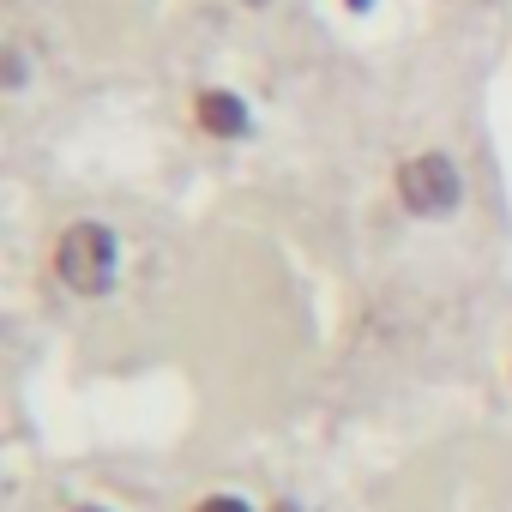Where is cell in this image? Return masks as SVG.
<instances>
[{"label":"cell","mask_w":512,"mask_h":512,"mask_svg":"<svg viewBox=\"0 0 512 512\" xmlns=\"http://www.w3.org/2000/svg\"><path fill=\"white\" fill-rule=\"evenodd\" d=\"M115 272H121V241H115L109 223L85 217V223L61 229V241H55V278L73 296H103L115 284Z\"/></svg>","instance_id":"obj_1"},{"label":"cell","mask_w":512,"mask_h":512,"mask_svg":"<svg viewBox=\"0 0 512 512\" xmlns=\"http://www.w3.org/2000/svg\"><path fill=\"white\" fill-rule=\"evenodd\" d=\"M398 199H404L410 217H446V211H458V199H464L458 163L446 151H422V157L398 163Z\"/></svg>","instance_id":"obj_2"},{"label":"cell","mask_w":512,"mask_h":512,"mask_svg":"<svg viewBox=\"0 0 512 512\" xmlns=\"http://www.w3.org/2000/svg\"><path fill=\"white\" fill-rule=\"evenodd\" d=\"M193 121H199L211 139H241V133H247V103H241L235 91H217V85H211V91L193 97Z\"/></svg>","instance_id":"obj_3"},{"label":"cell","mask_w":512,"mask_h":512,"mask_svg":"<svg viewBox=\"0 0 512 512\" xmlns=\"http://www.w3.org/2000/svg\"><path fill=\"white\" fill-rule=\"evenodd\" d=\"M193 512H260V506H253V500H241V494H205Z\"/></svg>","instance_id":"obj_4"},{"label":"cell","mask_w":512,"mask_h":512,"mask_svg":"<svg viewBox=\"0 0 512 512\" xmlns=\"http://www.w3.org/2000/svg\"><path fill=\"white\" fill-rule=\"evenodd\" d=\"M25 85V49H7V91Z\"/></svg>","instance_id":"obj_5"},{"label":"cell","mask_w":512,"mask_h":512,"mask_svg":"<svg viewBox=\"0 0 512 512\" xmlns=\"http://www.w3.org/2000/svg\"><path fill=\"white\" fill-rule=\"evenodd\" d=\"M272 512H302V506H290V500H278V506H272Z\"/></svg>","instance_id":"obj_6"},{"label":"cell","mask_w":512,"mask_h":512,"mask_svg":"<svg viewBox=\"0 0 512 512\" xmlns=\"http://www.w3.org/2000/svg\"><path fill=\"white\" fill-rule=\"evenodd\" d=\"M73 512H109V506H73Z\"/></svg>","instance_id":"obj_7"}]
</instances>
